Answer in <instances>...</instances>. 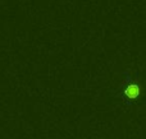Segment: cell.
<instances>
[{
	"label": "cell",
	"mask_w": 146,
	"mask_h": 139,
	"mask_svg": "<svg viewBox=\"0 0 146 139\" xmlns=\"http://www.w3.org/2000/svg\"><path fill=\"white\" fill-rule=\"evenodd\" d=\"M124 94H126V97L129 98V100L137 98V97L140 96V87L135 83L129 84V86H127L126 89H124Z\"/></svg>",
	"instance_id": "cell-1"
}]
</instances>
